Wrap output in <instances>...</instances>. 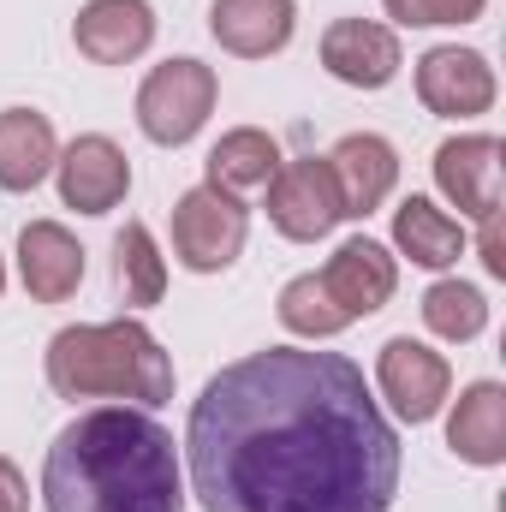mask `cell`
Returning a JSON list of instances; mask_svg holds the SVG:
<instances>
[{"instance_id": "obj_1", "label": "cell", "mask_w": 506, "mask_h": 512, "mask_svg": "<svg viewBox=\"0 0 506 512\" xmlns=\"http://www.w3.org/2000/svg\"><path fill=\"white\" fill-rule=\"evenodd\" d=\"M203 512H387L399 435L364 370L316 346H268L215 370L185 423Z\"/></svg>"}, {"instance_id": "obj_2", "label": "cell", "mask_w": 506, "mask_h": 512, "mask_svg": "<svg viewBox=\"0 0 506 512\" xmlns=\"http://www.w3.org/2000/svg\"><path fill=\"white\" fill-rule=\"evenodd\" d=\"M48 512H185V471L173 435L137 411H78L42 459Z\"/></svg>"}, {"instance_id": "obj_3", "label": "cell", "mask_w": 506, "mask_h": 512, "mask_svg": "<svg viewBox=\"0 0 506 512\" xmlns=\"http://www.w3.org/2000/svg\"><path fill=\"white\" fill-rule=\"evenodd\" d=\"M42 370L60 399H131L137 411L173 399V358L137 316L60 328L42 352Z\"/></svg>"}, {"instance_id": "obj_4", "label": "cell", "mask_w": 506, "mask_h": 512, "mask_svg": "<svg viewBox=\"0 0 506 512\" xmlns=\"http://www.w3.org/2000/svg\"><path fill=\"white\" fill-rule=\"evenodd\" d=\"M215 102H221L215 66H203L191 54H173V60H161L137 84V131L149 143H161V149H179V143H191L197 131L209 126Z\"/></svg>"}, {"instance_id": "obj_5", "label": "cell", "mask_w": 506, "mask_h": 512, "mask_svg": "<svg viewBox=\"0 0 506 512\" xmlns=\"http://www.w3.org/2000/svg\"><path fill=\"white\" fill-rule=\"evenodd\" d=\"M251 239V209L215 185H191L173 203V256L191 274H221L233 268Z\"/></svg>"}, {"instance_id": "obj_6", "label": "cell", "mask_w": 506, "mask_h": 512, "mask_svg": "<svg viewBox=\"0 0 506 512\" xmlns=\"http://www.w3.org/2000/svg\"><path fill=\"white\" fill-rule=\"evenodd\" d=\"M262 209L274 221L280 239L292 245H316L346 221L340 185L328 173V155H304V161H280V173L262 185Z\"/></svg>"}, {"instance_id": "obj_7", "label": "cell", "mask_w": 506, "mask_h": 512, "mask_svg": "<svg viewBox=\"0 0 506 512\" xmlns=\"http://www.w3.org/2000/svg\"><path fill=\"white\" fill-rule=\"evenodd\" d=\"M495 96H501V78H495L489 54H477V48L441 42L417 60V102L435 120H477L495 108Z\"/></svg>"}, {"instance_id": "obj_8", "label": "cell", "mask_w": 506, "mask_h": 512, "mask_svg": "<svg viewBox=\"0 0 506 512\" xmlns=\"http://www.w3.org/2000/svg\"><path fill=\"white\" fill-rule=\"evenodd\" d=\"M376 387L399 423H429V417H441V405L453 393V370L435 346H423L411 334H393L376 352Z\"/></svg>"}, {"instance_id": "obj_9", "label": "cell", "mask_w": 506, "mask_h": 512, "mask_svg": "<svg viewBox=\"0 0 506 512\" xmlns=\"http://www.w3.org/2000/svg\"><path fill=\"white\" fill-rule=\"evenodd\" d=\"M506 143L495 131H459L435 149V185L459 209V221H483L501 209V179H506Z\"/></svg>"}, {"instance_id": "obj_10", "label": "cell", "mask_w": 506, "mask_h": 512, "mask_svg": "<svg viewBox=\"0 0 506 512\" xmlns=\"http://www.w3.org/2000/svg\"><path fill=\"white\" fill-rule=\"evenodd\" d=\"M54 179H60V203L66 209H78V215H114L131 191V161L108 131H84V137H72L60 149Z\"/></svg>"}, {"instance_id": "obj_11", "label": "cell", "mask_w": 506, "mask_h": 512, "mask_svg": "<svg viewBox=\"0 0 506 512\" xmlns=\"http://www.w3.org/2000/svg\"><path fill=\"white\" fill-rule=\"evenodd\" d=\"M316 280H322V292L334 298V310L346 322H364V316H376L381 304L399 292V262H393V251L381 239L352 233L346 245H334V256L316 268Z\"/></svg>"}, {"instance_id": "obj_12", "label": "cell", "mask_w": 506, "mask_h": 512, "mask_svg": "<svg viewBox=\"0 0 506 512\" xmlns=\"http://www.w3.org/2000/svg\"><path fill=\"white\" fill-rule=\"evenodd\" d=\"M322 66L346 90H387L399 78V66H405L399 30L376 24V18H334L322 30Z\"/></svg>"}, {"instance_id": "obj_13", "label": "cell", "mask_w": 506, "mask_h": 512, "mask_svg": "<svg viewBox=\"0 0 506 512\" xmlns=\"http://www.w3.org/2000/svg\"><path fill=\"white\" fill-rule=\"evenodd\" d=\"M328 173L340 185L346 221H364V215H376L381 203L393 197V185H399V149L381 131H346L328 149Z\"/></svg>"}, {"instance_id": "obj_14", "label": "cell", "mask_w": 506, "mask_h": 512, "mask_svg": "<svg viewBox=\"0 0 506 512\" xmlns=\"http://www.w3.org/2000/svg\"><path fill=\"white\" fill-rule=\"evenodd\" d=\"M72 42L96 66H131L155 42V6L149 0H84L72 18Z\"/></svg>"}, {"instance_id": "obj_15", "label": "cell", "mask_w": 506, "mask_h": 512, "mask_svg": "<svg viewBox=\"0 0 506 512\" xmlns=\"http://www.w3.org/2000/svg\"><path fill=\"white\" fill-rule=\"evenodd\" d=\"M18 280L36 304H66L84 286V245L60 221H24L18 233Z\"/></svg>"}, {"instance_id": "obj_16", "label": "cell", "mask_w": 506, "mask_h": 512, "mask_svg": "<svg viewBox=\"0 0 506 512\" xmlns=\"http://www.w3.org/2000/svg\"><path fill=\"white\" fill-rule=\"evenodd\" d=\"M292 30H298V0H215L209 6V36L239 60L280 54Z\"/></svg>"}, {"instance_id": "obj_17", "label": "cell", "mask_w": 506, "mask_h": 512, "mask_svg": "<svg viewBox=\"0 0 506 512\" xmlns=\"http://www.w3.org/2000/svg\"><path fill=\"white\" fill-rule=\"evenodd\" d=\"M447 447L477 465V471H495L506 459V387L501 382H471L453 411H447Z\"/></svg>"}, {"instance_id": "obj_18", "label": "cell", "mask_w": 506, "mask_h": 512, "mask_svg": "<svg viewBox=\"0 0 506 512\" xmlns=\"http://www.w3.org/2000/svg\"><path fill=\"white\" fill-rule=\"evenodd\" d=\"M471 245V233H465V221L459 215H447L441 203H429V197H405L399 209H393V251L411 256L417 268H429V274H441V268H453L459 256Z\"/></svg>"}, {"instance_id": "obj_19", "label": "cell", "mask_w": 506, "mask_h": 512, "mask_svg": "<svg viewBox=\"0 0 506 512\" xmlns=\"http://www.w3.org/2000/svg\"><path fill=\"white\" fill-rule=\"evenodd\" d=\"M60 161L54 120L36 108H0V191H36Z\"/></svg>"}, {"instance_id": "obj_20", "label": "cell", "mask_w": 506, "mask_h": 512, "mask_svg": "<svg viewBox=\"0 0 506 512\" xmlns=\"http://www.w3.org/2000/svg\"><path fill=\"white\" fill-rule=\"evenodd\" d=\"M280 161H286L280 143L262 126H233V131H221V143L209 149L203 185H215V191H227V197H251V191H262V185L280 173Z\"/></svg>"}, {"instance_id": "obj_21", "label": "cell", "mask_w": 506, "mask_h": 512, "mask_svg": "<svg viewBox=\"0 0 506 512\" xmlns=\"http://www.w3.org/2000/svg\"><path fill=\"white\" fill-rule=\"evenodd\" d=\"M423 328L447 346H471L489 328V298L471 280H435L423 292Z\"/></svg>"}, {"instance_id": "obj_22", "label": "cell", "mask_w": 506, "mask_h": 512, "mask_svg": "<svg viewBox=\"0 0 506 512\" xmlns=\"http://www.w3.org/2000/svg\"><path fill=\"white\" fill-rule=\"evenodd\" d=\"M114 274H120V292H126V304H161V292H167V256L155 245V233L143 227V221H126V233L114 239Z\"/></svg>"}, {"instance_id": "obj_23", "label": "cell", "mask_w": 506, "mask_h": 512, "mask_svg": "<svg viewBox=\"0 0 506 512\" xmlns=\"http://www.w3.org/2000/svg\"><path fill=\"white\" fill-rule=\"evenodd\" d=\"M274 316H280V328L286 334H298V340H334V334H346L352 322L334 310V298L322 292V280L316 274H292L286 286H280V298H274Z\"/></svg>"}, {"instance_id": "obj_24", "label": "cell", "mask_w": 506, "mask_h": 512, "mask_svg": "<svg viewBox=\"0 0 506 512\" xmlns=\"http://www.w3.org/2000/svg\"><path fill=\"white\" fill-rule=\"evenodd\" d=\"M393 24L405 30H441V24H477L489 0H381Z\"/></svg>"}, {"instance_id": "obj_25", "label": "cell", "mask_w": 506, "mask_h": 512, "mask_svg": "<svg viewBox=\"0 0 506 512\" xmlns=\"http://www.w3.org/2000/svg\"><path fill=\"white\" fill-rule=\"evenodd\" d=\"M477 227H483V233H477V256H483V268H489V280H506V239H501V209H495V215H483Z\"/></svg>"}, {"instance_id": "obj_26", "label": "cell", "mask_w": 506, "mask_h": 512, "mask_svg": "<svg viewBox=\"0 0 506 512\" xmlns=\"http://www.w3.org/2000/svg\"><path fill=\"white\" fill-rule=\"evenodd\" d=\"M0 512H30V483L6 453H0Z\"/></svg>"}, {"instance_id": "obj_27", "label": "cell", "mask_w": 506, "mask_h": 512, "mask_svg": "<svg viewBox=\"0 0 506 512\" xmlns=\"http://www.w3.org/2000/svg\"><path fill=\"white\" fill-rule=\"evenodd\" d=\"M0 292H6V256H0Z\"/></svg>"}]
</instances>
